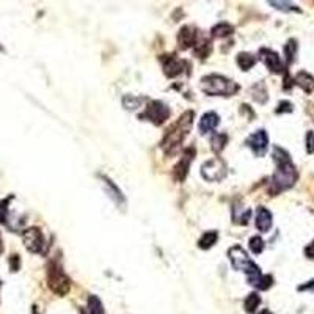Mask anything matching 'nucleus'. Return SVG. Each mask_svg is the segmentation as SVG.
I'll return each mask as SVG.
<instances>
[{
	"mask_svg": "<svg viewBox=\"0 0 314 314\" xmlns=\"http://www.w3.org/2000/svg\"><path fill=\"white\" fill-rule=\"evenodd\" d=\"M193 117H195L193 110H187V112L182 113L181 118L175 124H171V127L165 132L164 140H162V148H164L165 154L173 155V154L178 152V149L181 148L184 138L187 137V134L192 129Z\"/></svg>",
	"mask_w": 314,
	"mask_h": 314,
	"instance_id": "nucleus-1",
	"label": "nucleus"
},
{
	"mask_svg": "<svg viewBox=\"0 0 314 314\" xmlns=\"http://www.w3.org/2000/svg\"><path fill=\"white\" fill-rule=\"evenodd\" d=\"M297 178H298V173H297L295 165L292 164V161L277 164V170H275L272 179H270L269 192L272 195H278L280 192L288 190L295 184Z\"/></svg>",
	"mask_w": 314,
	"mask_h": 314,
	"instance_id": "nucleus-2",
	"label": "nucleus"
},
{
	"mask_svg": "<svg viewBox=\"0 0 314 314\" xmlns=\"http://www.w3.org/2000/svg\"><path fill=\"white\" fill-rule=\"evenodd\" d=\"M239 85L222 74H209L201 79V90L209 96H233L239 91Z\"/></svg>",
	"mask_w": 314,
	"mask_h": 314,
	"instance_id": "nucleus-3",
	"label": "nucleus"
},
{
	"mask_svg": "<svg viewBox=\"0 0 314 314\" xmlns=\"http://www.w3.org/2000/svg\"><path fill=\"white\" fill-rule=\"evenodd\" d=\"M47 284L49 289L57 295H66L71 289V280L66 275L60 259H54L47 266Z\"/></svg>",
	"mask_w": 314,
	"mask_h": 314,
	"instance_id": "nucleus-4",
	"label": "nucleus"
},
{
	"mask_svg": "<svg viewBox=\"0 0 314 314\" xmlns=\"http://www.w3.org/2000/svg\"><path fill=\"white\" fill-rule=\"evenodd\" d=\"M228 256H230L231 266L234 267V270H239V272H244L248 277H256L261 275V269L258 264H254L250 258L247 251L242 248L240 245H233L230 250H228Z\"/></svg>",
	"mask_w": 314,
	"mask_h": 314,
	"instance_id": "nucleus-5",
	"label": "nucleus"
},
{
	"mask_svg": "<svg viewBox=\"0 0 314 314\" xmlns=\"http://www.w3.org/2000/svg\"><path fill=\"white\" fill-rule=\"evenodd\" d=\"M140 120L152 123L154 126H162L170 118V109L161 101H151L143 113L138 115Z\"/></svg>",
	"mask_w": 314,
	"mask_h": 314,
	"instance_id": "nucleus-6",
	"label": "nucleus"
},
{
	"mask_svg": "<svg viewBox=\"0 0 314 314\" xmlns=\"http://www.w3.org/2000/svg\"><path fill=\"white\" fill-rule=\"evenodd\" d=\"M226 175H228V167L220 157H214V159L204 162L201 167V176L209 182H219Z\"/></svg>",
	"mask_w": 314,
	"mask_h": 314,
	"instance_id": "nucleus-7",
	"label": "nucleus"
},
{
	"mask_svg": "<svg viewBox=\"0 0 314 314\" xmlns=\"http://www.w3.org/2000/svg\"><path fill=\"white\" fill-rule=\"evenodd\" d=\"M22 240L25 248L30 253H46V242H44V236H42L41 230L36 226L27 228V230L22 233Z\"/></svg>",
	"mask_w": 314,
	"mask_h": 314,
	"instance_id": "nucleus-8",
	"label": "nucleus"
},
{
	"mask_svg": "<svg viewBox=\"0 0 314 314\" xmlns=\"http://www.w3.org/2000/svg\"><path fill=\"white\" fill-rule=\"evenodd\" d=\"M245 143L253 151V154L256 157H263L267 152V148H269V135L264 129H259V131L253 132L247 138Z\"/></svg>",
	"mask_w": 314,
	"mask_h": 314,
	"instance_id": "nucleus-9",
	"label": "nucleus"
},
{
	"mask_svg": "<svg viewBox=\"0 0 314 314\" xmlns=\"http://www.w3.org/2000/svg\"><path fill=\"white\" fill-rule=\"evenodd\" d=\"M193 157H195V148H187L184 152H182V157L179 159V162L176 164L175 170H173V178L179 182H182L185 179V176L189 175V168H190V164L193 162Z\"/></svg>",
	"mask_w": 314,
	"mask_h": 314,
	"instance_id": "nucleus-10",
	"label": "nucleus"
},
{
	"mask_svg": "<svg viewBox=\"0 0 314 314\" xmlns=\"http://www.w3.org/2000/svg\"><path fill=\"white\" fill-rule=\"evenodd\" d=\"M259 55H261L263 62L266 63V66L272 71L274 74H280V73H283V71H286V68H284L283 63H281L280 55L275 50H270V49H264L263 47L259 50Z\"/></svg>",
	"mask_w": 314,
	"mask_h": 314,
	"instance_id": "nucleus-11",
	"label": "nucleus"
},
{
	"mask_svg": "<svg viewBox=\"0 0 314 314\" xmlns=\"http://www.w3.org/2000/svg\"><path fill=\"white\" fill-rule=\"evenodd\" d=\"M162 62H164V73L170 79L182 74V69L187 66V62L179 60L175 55H167V59H162Z\"/></svg>",
	"mask_w": 314,
	"mask_h": 314,
	"instance_id": "nucleus-12",
	"label": "nucleus"
},
{
	"mask_svg": "<svg viewBox=\"0 0 314 314\" xmlns=\"http://www.w3.org/2000/svg\"><path fill=\"white\" fill-rule=\"evenodd\" d=\"M196 39H198V33L195 32V28L192 25H184L181 28L179 35H178V42H179V47L182 50L189 49V47H193Z\"/></svg>",
	"mask_w": 314,
	"mask_h": 314,
	"instance_id": "nucleus-13",
	"label": "nucleus"
},
{
	"mask_svg": "<svg viewBox=\"0 0 314 314\" xmlns=\"http://www.w3.org/2000/svg\"><path fill=\"white\" fill-rule=\"evenodd\" d=\"M254 225H256V228H258V231L267 233L270 228H272V212H270L267 207L259 206L258 209H256Z\"/></svg>",
	"mask_w": 314,
	"mask_h": 314,
	"instance_id": "nucleus-14",
	"label": "nucleus"
},
{
	"mask_svg": "<svg viewBox=\"0 0 314 314\" xmlns=\"http://www.w3.org/2000/svg\"><path fill=\"white\" fill-rule=\"evenodd\" d=\"M220 124V117L216 112H206L204 115L199 120V132L201 134H207L211 131H214L216 127Z\"/></svg>",
	"mask_w": 314,
	"mask_h": 314,
	"instance_id": "nucleus-15",
	"label": "nucleus"
},
{
	"mask_svg": "<svg viewBox=\"0 0 314 314\" xmlns=\"http://www.w3.org/2000/svg\"><path fill=\"white\" fill-rule=\"evenodd\" d=\"M294 83L298 85L305 93H312L314 91V77L306 73V71H300L297 73V76L294 77Z\"/></svg>",
	"mask_w": 314,
	"mask_h": 314,
	"instance_id": "nucleus-16",
	"label": "nucleus"
},
{
	"mask_svg": "<svg viewBox=\"0 0 314 314\" xmlns=\"http://www.w3.org/2000/svg\"><path fill=\"white\" fill-rule=\"evenodd\" d=\"M102 182H104V187H106V192L109 193V196L113 199L115 203H124L126 201V198L124 195L121 193V190L117 187L115 184H113L107 176H102Z\"/></svg>",
	"mask_w": 314,
	"mask_h": 314,
	"instance_id": "nucleus-17",
	"label": "nucleus"
},
{
	"mask_svg": "<svg viewBox=\"0 0 314 314\" xmlns=\"http://www.w3.org/2000/svg\"><path fill=\"white\" fill-rule=\"evenodd\" d=\"M212 50V46H211V41L203 38V36H198L195 46H193V52L196 57H199V59H206V57L211 54Z\"/></svg>",
	"mask_w": 314,
	"mask_h": 314,
	"instance_id": "nucleus-18",
	"label": "nucleus"
},
{
	"mask_svg": "<svg viewBox=\"0 0 314 314\" xmlns=\"http://www.w3.org/2000/svg\"><path fill=\"white\" fill-rule=\"evenodd\" d=\"M219 240V233L217 231H206L198 240V247L201 250H209L216 245V242Z\"/></svg>",
	"mask_w": 314,
	"mask_h": 314,
	"instance_id": "nucleus-19",
	"label": "nucleus"
},
{
	"mask_svg": "<svg viewBox=\"0 0 314 314\" xmlns=\"http://www.w3.org/2000/svg\"><path fill=\"white\" fill-rule=\"evenodd\" d=\"M259 305H261V297L258 292H250L244 300V308L248 314H254V311L259 308Z\"/></svg>",
	"mask_w": 314,
	"mask_h": 314,
	"instance_id": "nucleus-20",
	"label": "nucleus"
},
{
	"mask_svg": "<svg viewBox=\"0 0 314 314\" xmlns=\"http://www.w3.org/2000/svg\"><path fill=\"white\" fill-rule=\"evenodd\" d=\"M233 25L231 24H228V22H220L217 25H214L212 27V30H211V35L214 38H225V36H230L233 33Z\"/></svg>",
	"mask_w": 314,
	"mask_h": 314,
	"instance_id": "nucleus-21",
	"label": "nucleus"
},
{
	"mask_svg": "<svg viewBox=\"0 0 314 314\" xmlns=\"http://www.w3.org/2000/svg\"><path fill=\"white\" fill-rule=\"evenodd\" d=\"M256 63V57L248 54V52H240L237 55V65L242 71H248L254 66Z\"/></svg>",
	"mask_w": 314,
	"mask_h": 314,
	"instance_id": "nucleus-22",
	"label": "nucleus"
},
{
	"mask_svg": "<svg viewBox=\"0 0 314 314\" xmlns=\"http://www.w3.org/2000/svg\"><path fill=\"white\" fill-rule=\"evenodd\" d=\"M251 96H253V99H254L256 102H259V104H266V102H267V99H269V96H267V90H266V85H264L263 82L256 83L254 87L251 88Z\"/></svg>",
	"mask_w": 314,
	"mask_h": 314,
	"instance_id": "nucleus-23",
	"label": "nucleus"
},
{
	"mask_svg": "<svg viewBox=\"0 0 314 314\" xmlns=\"http://www.w3.org/2000/svg\"><path fill=\"white\" fill-rule=\"evenodd\" d=\"M297 41L295 39H289L286 44H284V57H286V65H292L294 60H295V55H297Z\"/></svg>",
	"mask_w": 314,
	"mask_h": 314,
	"instance_id": "nucleus-24",
	"label": "nucleus"
},
{
	"mask_svg": "<svg viewBox=\"0 0 314 314\" xmlns=\"http://www.w3.org/2000/svg\"><path fill=\"white\" fill-rule=\"evenodd\" d=\"M226 143H228V135L226 134H214L212 138H211L212 149L216 152H222L223 148L226 146Z\"/></svg>",
	"mask_w": 314,
	"mask_h": 314,
	"instance_id": "nucleus-25",
	"label": "nucleus"
},
{
	"mask_svg": "<svg viewBox=\"0 0 314 314\" xmlns=\"http://www.w3.org/2000/svg\"><path fill=\"white\" fill-rule=\"evenodd\" d=\"M145 101V97H137L132 94H126L123 96V107L126 110H135L137 107H140V104Z\"/></svg>",
	"mask_w": 314,
	"mask_h": 314,
	"instance_id": "nucleus-26",
	"label": "nucleus"
},
{
	"mask_svg": "<svg viewBox=\"0 0 314 314\" xmlns=\"http://www.w3.org/2000/svg\"><path fill=\"white\" fill-rule=\"evenodd\" d=\"M14 196L13 195H10L8 198H5V199H2V201H0V223L2 225H10L8 223V219H10V207H8V204H10V201L13 199Z\"/></svg>",
	"mask_w": 314,
	"mask_h": 314,
	"instance_id": "nucleus-27",
	"label": "nucleus"
},
{
	"mask_svg": "<svg viewBox=\"0 0 314 314\" xmlns=\"http://www.w3.org/2000/svg\"><path fill=\"white\" fill-rule=\"evenodd\" d=\"M88 311H90V314H106L104 305L101 300H99V297H96V295L88 297Z\"/></svg>",
	"mask_w": 314,
	"mask_h": 314,
	"instance_id": "nucleus-28",
	"label": "nucleus"
},
{
	"mask_svg": "<svg viewBox=\"0 0 314 314\" xmlns=\"http://www.w3.org/2000/svg\"><path fill=\"white\" fill-rule=\"evenodd\" d=\"M264 240H263V237H259V236H253L251 239H250V242H248V247H250V251L251 253H254V254H259V253H263V250H264Z\"/></svg>",
	"mask_w": 314,
	"mask_h": 314,
	"instance_id": "nucleus-29",
	"label": "nucleus"
},
{
	"mask_svg": "<svg viewBox=\"0 0 314 314\" xmlns=\"http://www.w3.org/2000/svg\"><path fill=\"white\" fill-rule=\"evenodd\" d=\"M269 5L277 8V10H281V11H288V13H291V11L302 13L300 8H298L297 5H294V4H291V2H269Z\"/></svg>",
	"mask_w": 314,
	"mask_h": 314,
	"instance_id": "nucleus-30",
	"label": "nucleus"
},
{
	"mask_svg": "<svg viewBox=\"0 0 314 314\" xmlns=\"http://www.w3.org/2000/svg\"><path fill=\"white\" fill-rule=\"evenodd\" d=\"M272 284H274L272 275H261V278L258 280V283L254 284V288H258L261 291H267L269 288H272Z\"/></svg>",
	"mask_w": 314,
	"mask_h": 314,
	"instance_id": "nucleus-31",
	"label": "nucleus"
},
{
	"mask_svg": "<svg viewBox=\"0 0 314 314\" xmlns=\"http://www.w3.org/2000/svg\"><path fill=\"white\" fill-rule=\"evenodd\" d=\"M294 110V106L289 101H281L275 110V113H291Z\"/></svg>",
	"mask_w": 314,
	"mask_h": 314,
	"instance_id": "nucleus-32",
	"label": "nucleus"
},
{
	"mask_svg": "<svg viewBox=\"0 0 314 314\" xmlns=\"http://www.w3.org/2000/svg\"><path fill=\"white\" fill-rule=\"evenodd\" d=\"M19 267H21L19 254H11V258H10V270H11V272H18Z\"/></svg>",
	"mask_w": 314,
	"mask_h": 314,
	"instance_id": "nucleus-33",
	"label": "nucleus"
},
{
	"mask_svg": "<svg viewBox=\"0 0 314 314\" xmlns=\"http://www.w3.org/2000/svg\"><path fill=\"white\" fill-rule=\"evenodd\" d=\"M306 152L308 154L314 152V132L312 131H308L306 134Z\"/></svg>",
	"mask_w": 314,
	"mask_h": 314,
	"instance_id": "nucleus-34",
	"label": "nucleus"
},
{
	"mask_svg": "<svg viewBox=\"0 0 314 314\" xmlns=\"http://www.w3.org/2000/svg\"><path fill=\"white\" fill-rule=\"evenodd\" d=\"M297 291H298V292H303V291L314 292V278H312V280H309V281H308V283H305V284H300V286L297 288Z\"/></svg>",
	"mask_w": 314,
	"mask_h": 314,
	"instance_id": "nucleus-35",
	"label": "nucleus"
},
{
	"mask_svg": "<svg viewBox=\"0 0 314 314\" xmlns=\"http://www.w3.org/2000/svg\"><path fill=\"white\" fill-rule=\"evenodd\" d=\"M305 256H306V258H309V259H314V240L311 242L309 245L305 247Z\"/></svg>",
	"mask_w": 314,
	"mask_h": 314,
	"instance_id": "nucleus-36",
	"label": "nucleus"
},
{
	"mask_svg": "<svg viewBox=\"0 0 314 314\" xmlns=\"http://www.w3.org/2000/svg\"><path fill=\"white\" fill-rule=\"evenodd\" d=\"M4 239H2V233H0V254H2L4 253Z\"/></svg>",
	"mask_w": 314,
	"mask_h": 314,
	"instance_id": "nucleus-37",
	"label": "nucleus"
},
{
	"mask_svg": "<svg viewBox=\"0 0 314 314\" xmlns=\"http://www.w3.org/2000/svg\"><path fill=\"white\" fill-rule=\"evenodd\" d=\"M259 314H274V312H272V311H270V309H263V311H261Z\"/></svg>",
	"mask_w": 314,
	"mask_h": 314,
	"instance_id": "nucleus-38",
	"label": "nucleus"
},
{
	"mask_svg": "<svg viewBox=\"0 0 314 314\" xmlns=\"http://www.w3.org/2000/svg\"><path fill=\"white\" fill-rule=\"evenodd\" d=\"M4 50H5V49H4V46H2V44H0V52H4Z\"/></svg>",
	"mask_w": 314,
	"mask_h": 314,
	"instance_id": "nucleus-39",
	"label": "nucleus"
},
{
	"mask_svg": "<svg viewBox=\"0 0 314 314\" xmlns=\"http://www.w3.org/2000/svg\"><path fill=\"white\" fill-rule=\"evenodd\" d=\"M80 314H87V312H85V309H80Z\"/></svg>",
	"mask_w": 314,
	"mask_h": 314,
	"instance_id": "nucleus-40",
	"label": "nucleus"
},
{
	"mask_svg": "<svg viewBox=\"0 0 314 314\" xmlns=\"http://www.w3.org/2000/svg\"><path fill=\"white\" fill-rule=\"evenodd\" d=\"M0 286H2V281H0Z\"/></svg>",
	"mask_w": 314,
	"mask_h": 314,
	"instance_id": "nucleus-41",
	"label": "nucleus"
}]
</instances>
